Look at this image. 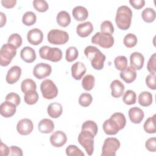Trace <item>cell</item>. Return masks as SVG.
<instances>
[{"instance_id":"obj_8","label":"cell","mask_w":156,"mask_h":156,"mask_svg":"<svg viewBox=\"0 0 156 156\" xmlns=\"http://www.w3.org/2000/svg\"><path fill=\"white\" fill-rule=\"evenodd\" d=\"M91 43L103 48H110L114 44V38L108 34L97 32L92 37Z\"/></svg>"},{"instance_id":"obj_7","label":"cell","mask_w":156,"mask_h":156,"mask_svg":"<svg viewBox=\"0 0 156 156\" xmlns=\"http://www.w3.org/2000/svg\"><path fill=\"white\" fill-rule=\"evenodd\" d=\"M120 147L119 141L115 137H108L104 140L101 156H115L116 151Z\"/></svg>"},{"instance_id":"obj_32","label":"cell","mask_w":156,"mask_h":156,"mask_svg":"<svg viewBox=\"0 0 156 156\" xmlns=\"http://www.w3.org/2000/svg\"><path fill=\"white\" fill-rule=\"evenodd\" d=\"M141 16L145 22L152 23L155 19V12L152 8H146L143 10L141 13Z\"/></svg>"},{"instance_id":"obj_31","label":"cell","mask_w":156,"mask_h":156,"mask_svg":"<svg viewBox=\"0 0 156 156\" xmlns=\"http://www.w3.org/2000/svg\"><path fill=\"white\" fill-rule=\"evenodd\" d=\"M38 98V94L36 90H30L25 93L24 99L27 104L33 105L37 103Z\"/></svg>"},{"instance_id":"obj_34","label":"cell","mask_w":156,"mask_h":156,"mask_svg":"<svg viewBox=\"0 0 156 156\" xmlns=\"http://www.w3.org/2000/svg\"><path fill=\"white\" fill-rule=\"evenodd\" d=\"M37 21L36 15L33 12H26L22 18L23 23L27 26H32Z\"/></svg>"},{"instance_id":"obj_10","label":"cell","mask_w":156,"mask_h":156,"mask_svg":"<svg viewBox=\"0 0 156 156\" xmlns=\"http://www.w3.org/2000/svg\"><path fill=\"white\" fill-rule=\"evenodd\" d=\"M52 71L50 65L41 62L37 64L33 69L34 76L38 79H42L49 76Z\"/></svg>"},{"instance_id":"obj_1","label":"cell","mask_w":156,"mask_h":156,"mask_svg":"<svg viewBox=\"0 0 156 156\" xmlns=\"http://www.w3.org/2000/svg\"><path fill=\"white\" fill-rule=\"evenodd\" d=\"M85 56L88 58L92 67L96 70H101L104 68L105 55L96 47L93 46H88L84 50Z\"/></svg>"},{"instance_id":"obj_35","label":"cell","mask_w":156,"mask_h":156,"mask_svg":"<svg viewBox=\"0 0 156 156\" xmlns=\"http://www.w3.org/2000/svg\"><path fill=\"white\" fill-rule=\"evenodd\" d=\"M136 93L131 90H127L122 97L123 102L127 105L134 104L136 102Z\"/></svg>"},{"instance_id":"obj_28","label":"cell","mask_w":156,"mask_h":156,"mask_svg":"<svg viewBox=\"0 0 156 156\" xmlns=\"http://www.w3.org/2000/svg\"><path fill=\"white\" fill-rule=\"evenodd\" d=\"M138 101L141 106H149L152 102V94L149 91H143L139 94Z\"/></svg>"},{"instance_id":"obj_24","label":"cell","mask_w":156,"mask_h":156,"mask_svg":"<svg viewBox=\"0 0 156 156\" xmlns=\"http://www.w3.org/2000/svg\"><path fill=\"white\" fill-rule=\"evenodd\" d=\"M38 129L41 133H49L54 130V124L52 120L48 118H44L39 122Z\"/></svg>"},{"instance_id":"obj_29","label":"cell","mask_w":156,"mask_h":156,"mask_svg":"<svg viewBox=\"0 0 156 156\" xmlns=\"http://www.w3.org/2000/svg\"><path fill=\"white\" fill-rule=\"evenodd\" d=\"M155 116L156 115L154 114L152 116L148 118L143 125L144 130L148 133H154L156 132Z\"/></svg>"},{"instance_id":"obj_45","label":"cell","mask_w":156,"mask_h":156,"mask_svg":"<svg viewBox=\"0 0 156 156\" xmlns=\"http://www.w3.org/2000/svg\"><path fill=\"white\" fill-rule=\"evenodd\" d=\"M101 30L102 33L112 35L114 32V27L111 21L106 20L101 24Z\"/></svg>"},{"instance_id":"obj_27","label":"cell","mask_w":156,"mask_h":156,"mask_svg":"<svg viewBox=\"0 0 156 156\" xmlns=\"http://www.w3.org/2000/svg\"><path fill=\"white\" fill-rule=\"evenodd\" d=\"M57 23L61 27H66L71 23V16L66 11H60L56 17Z\"/></svg>"},{"instance_id":"obj_17","label":"cell","mask_w":156,"mask_h":156,"mask_svg":"<svg viewBox=\"0 0 156 156\" xmlns=\"http://www.w3.org/2000/svg\"><path fill=\"white\" fill-rule=\"evenodd\" d=\"M86 71L87 68L85 65L80 62H77L71 66V75L76 80H80Z\"/></svg>"},{"instance_id":"obj_39","label":"cell","mask_w":156,"mask_h":156,"mask_svg":"<svg viewBox=\"0 0 156 156\" xmlns=\"http://www.w3.org/2000/svg\"><path fill=\"white\" fill-rule=\"evenodd\" d=\"M78 55V50L74 46H70L66 51V60L68 62H72L76 60Z\"/></svg>"},{"instance_id":"obj_47","label":"cell","mask_w":156,"mask_h":156,"mask_svg":"<svg viewBox=\"0 0 156 156\" xmlns=\"http://www.w3.org/2000/svg\"><path fill=\"white\" fill-rule=\"evenodd\" d=\"M5 101L11 102L13 103L16 106H18L20 104L21 99L18 94L12 92L7 94V96H5Z\"/></svg>"},{"instance_id":"obj_42","label":"cell","mask_w":156,"mask_h":156,"mask_svg":"<svg viewBox=\"0 0 156 156\" xmlns=\"http://www.w3.org/2000/svg\"><path fill=\"white\" fill-rule=\"evenodd\" d=\"M33 6L36 10L40 12H44L49 8L48 2L44 0H34Z\"/></svg>"},{"instance_id":"obj_22","label":"cell","mask_w":156,"mask_h":156,"mask_svg":"<svg viewBox=\"0 0 156 156\" xmlns=\"http://www.w3.org/2000/svg\"><path fill=\"white\" fill-rule=\"evenodd\" d=\"M119 76L127 83H130L135 80L136 77V73L135 69L130 66L121 71Z\"/></svg>"},{"instance_id":"obj_20","label":"cell","mask_w":156,"mask_h":156,"mask_svg":"<svg viewBox=\"0 0 156 156\" xmlns=\"http://www.w3.org/2000/svg\"><path fill=\"white\" fill-rule=\"evenodd\" d=\"M143 111L136 107H132L129 110V119L134 124H140L144 118Z\"/></svg>"},{"instance_id":"obj_43","label":"cell","mask_w":156,"mask_h":156,"mask_svg":"<svg viewBox=\"0 0 156 156\" xmlns=\"http://www.w3.org/2000/svg\"><path fill=\"white\" fill-rule=\"evenodd\" d=\"M8 43L14 46L16 49L18 48L22 44V38L18 34H13L9 37L7 40Z\"/></svg>"},{"instance_id":"obj_5","label":"cell","mask_w":156,"mask_h":156,"mask_svg":"<svg viewBox=\"0 0 156 156\" xmlns=\"http://www.w3.org/2000/svg\"><path fill=\"white\" fill-rule=\"evenodd\" d=\"M16 54V48L10 43H6L0 50V65L2 66H8Z\"/></svg>"},{"instance_id":"obj_49","label":"cell","mask_w":156,"mask_h":156,"mask_svg":"<svg viewBox=\"0 0 156 156\" xmlns=\"http://www.w3.org/2000/svg\"><path fill=\"white\" fill-rule=\"evenodd\" d=\"M146 148L150 152L156 151V138L152 137L149 138L145 143Z\"/></svg>"},{"instance_id":"obj_41","label":"cell","mask_w":156,"mask_h":156,"mask_svg":"<svg viewBox=\"0 0 156 156\" xmlns=\"http://www.w3.org/2000/svg\"><path fill=\"white\" fill-rule=\"evenodd\" d=\"M93 98L88 93H82L79 98V103L82 107H88L92 102Z\"/></svg>"},{"instance_id":"obj_40","label":"cell","mask_w":156,"mask_h":156,"mask_svg":"<svg viewBox=\"0 0 156 156\" xmlns=\"http://www.w3.org/2000/svg\"><path fill=\"white\" fill-rule=\"evenodd\" d=\"M110 118L114 119L117 122L120 128V130L124 128L126 124V119L123 113L120 112L115 113L110 116Z\"/></svg>"},{"instance_id":"obj_53","label":"cell","mask_w":156,"mask_h":156,"mask_svg":"<svg viewBox=\"0 0 156 156\" xmlns=\"http://www.w3.org/2000/svg\"><path fill=\"white\" fill-rule=\"evenodd\" d=\"M0 154L2 156H7L9 154V147L2 141H1V147H0Z\"/></svg>"},{"instance_id":"obj_25","label":"cell","mask_w":156,"mask_h":156,"mask_svg":"<svg viewBox=\"0 0 156 156\" xmlns=\"http://www.w3.org/2000/svg\"><path fill=\"white\" fill-rule=\"evenodd\" d=\"M72 14L74 19L78 21H84L88 16V12L87 9L80 5L75 7L72 11Z\"/></svg>"},{"instance_id":"obj_36","label":"cell","mask_w":156,"mask_h":156,"mask_svg":"<svg viewBox=\"0 0 156 156\" xmlns=\"http://www.w3.org/2000/svg\"><path fill=\"white\" fill-rule=\"evenodd\" d=\"M114 64L118 70L122 71L127 66V59L124 55L117 56L114 60Z\"/></svg>"},{"instance_id":"obj_44","label":"cell","mask_w":156,"mask_h":156,"mask_svg":"<svg viewBox=\"0 0 156 156\" xmlns=\"http://www.w3.org/2000/svg\"><path fill=\"white\" fill-rule=\"evenodd\" d=\"M66 154L69 156H84L83 152L78 147L73 144H70L66 148Z\"/></svg>"},{"instance_id":"obj_9","label":"cell","mask_w":156,"mask_h":156,"mask_svg":"<svg viewBox=\"0 0 156 156\" xmlns=\"http://www.w3.org/2000/svg\"><path fill=\"white\" fill-rule=\"evenodd\" d=\"M68 40V34L63 30L52 29L48 34V40L52 44H64Z\"/></svg>"},{"instance_id":"obj_16","label":"cell","mask_w":156,"mask_h":156,"mask_svg":"<svg viewBox=\"0 0 156 156\" xmlns=\"http://www.w3.org/2000/svg\"><path fill=\"white\" fill-rule=\"evenodd\" d=\"M21 75V69L18 66H13L11 67L6 75L5 80L9 84H13L16 83Z\"/></svg>"},{"instance_id":"obj_2","label":"cell","mask_w":156,"mask_h":156,"mask_svg":"<svg viewBox=\"0 0 156 156\" xmlns=\"http://www.w3.org/2000/svg\"><path fill=\"white\" fill-rule=\"evenodd\" d=\"M132 17V12L128 6L119 7L115 17V23L118 27L121 30L128 29L131 24Z\"/></svg>"},{"instance_id":"obj_11","label":"cell","mask_w":156,"mask_h":156,"mask_svg":"<svg viewBox=\"0 0 156 156\" xmlns=\"http://www.w3.org/2000/svg\"><path fill=\"white\" fill-rule=\"evenodd\" d=\"M34 129V124L32 121L28 119H22L18 121L16 125L17 132L22 135H27L30 134Z\"/></svg>"},{"instance_id":"obj_37","label":"cell","mask_w":156,"mask_h":156,"mask_svg":"<svg viewBox=\"0 0 156 156\" xmlns=\"http://www.w3.org/2000/svg\"><path fill=\"white\" fill-rule=\"evenodd\" d=\"M82 130H85L90 132L94 136L96 135L98 130V125L96 123L91 120H88L84 122L82 126Z\"/></svg>"},{"instance_id":"obj_54","label":"cell","mask_w":156,"mask_h":156,"mask_svg":"<svg viewBox=\"0 0 156 156\" xmlns=\"http://www.w3.org/2000/svg\"><path fill=\"white\" fill-rule=\"evenodd\" d=\"M0 15H1V25H0V27H2L5 25V24L6 23V16L2 12H0Z\"/></svg>"},{"instance_id":"obj_18","label":"cell","mask_w":156,"mask_h":156,"mask_svg":"<svg viewBox=\"0 0 156 156\" xmlns=\"http://www.w3.org/2000/svg\"><path fill=\"white\" fill-rule=\"evenodd\" d=\"M144 61V56L140 52H133L130 56V66L133 68L135 69L140 70L143 67Z\"/></svg>"},{"instance_id":"obj_12","label":"cell","mask_w":156,"mask_h":156,"mask_svg":"<svg viewBox=\"0 0 156 156\" xmlns=\"http://www.w3.org/2000/svg\"><path fill=\"white\" fill-rule=\"evenodd\" d=\"M27 39L30 44L36 46L43 41V34L40 29L34 28L27 32Z\"/></svg>"},{"instance_id":"obj_3","label":"cell","mask_w":156,"mask_h":156,"mask_svg":"<svg viewBox=\"0 0 156 156\" xmlns=\"http://www.w3.org/2000/svg\"><path fill=\"white\" fill-rule=\"evenodd\" d=\"M39 54L41 58L50 60L52 62H57L62 58V51L58 48H51L48 46H43L39 49Z\"/></svg>"},{"instance_id":"obj_6","label":"cell","mask_w":156,"mask_h":156,"mask_svg":"<svg viewBox=\"0 0 156 156\" xmlns=\"http://www.w3.org/2000/svg\"><path fill=\"white\" fill-rule=\"evenodd\" d=\"M40 90L43 97L46 99H52L58 94L57 87L51 79H45L41 83Z\"/></svg>"},{"instance_id":"obj_26","label":"cell","mask_w":156,"mask_h":156,"mask_svg":"<svg viewBox=\"0 0 156 156\" xmlns=\"http://www.w3.org/2000/svg\"><path fill=\"white\" fill-rule=\"evenodd\" d=\"M47 112L50 117L57 118L62 114L63 107L60 103L53 102L48 105Z\"/></svg>"},{"instance_id":"obj_50","label":"cell","mask_w":156,"mask_h":156,"mask_svg":"<svg viewBox=\"0 0 156 156\" xmlns=\"http://www.w3.org/2000/svg\"><path fill=\"white\" fill-rule=\"evenodd\" d=\"M23 155V151L21 148L16 146H12L9 147V155H18L22 156Z\"/></svg>"},{"instance_id":"obj_38","label":"cell","mask_w":156,"mask_h":156,"mask_svg":"<svg viewBox=\"0 0 156 156\" xmlns=\"http://www.w3.org/2000/svg\"><path fill=\"white\" fill-rule=\"evenodd\" d=\"M138 40L136 36L132 33L127 34L123 40L124 44L128 48H131L134 47L137 43Z\"/></svg>"},{"instance_id":"obj_33","label":"cell","mask_w":156,"mask_h":156,"mask_svg":"<svg viewBox=\"0 0 156 156\" xmlns=\"http://www.w3.org/2000/svg\"><path fill=\"white\" fill-rule=\"evenodd\" d=\"M21 91L25 94L30 90H36L37 85L35 82L31 79H26L23 80L21 84Z\"/></svg>"},{"instance_id":"obj_51","label":"cell","mask_w":156,"mask_h":156,"mask_svg":"<svg viewBox=\"0 0 156 156\" xmlns=\"http://www.w3.org/2000/svg\"><path fill=\"white\" fill-rule=\"evenodd\" d=\"M129 3L135 9H140L144 7L145 1L144 0H130Z\"/></svg>"},{"instance_id":"obj_13","label":"cell","mask_w":156,"mask_h":156,"mask_svg":"<svg viewBox=\"0 0 156 156\" xmlns=\"http://www.w3.org/2000/svg\"><path fill=\"white\" fill-rule=\"evenodd\" d=\"M49 140L51 144L53 146L60 147L63 146L66 143L67 136L63 132L57 130L51 135Z\"/></svg>"},{"instance_id":"obj_21","label":"cell","mask_w":156,"mask_h":156,"mask_svg":"<svg viewBox=\"0 0 156 156\" xmlns=\"http://www.w3.org/2000/svg\"><path fill=\"white\" fill-rule=\"evenodd\" d=\"M21 58L26 63H32L36 59V53L34 49L29 46L24 47L20 52Z\"/></svg>"},{"instance_id":"obj_19","label":"cell","mask_w":156,"mask_h":156,"mask_svg":"<svg viewBox=\"0 0 156 156\" xmlns=\"http://www.w3.org/2000/svg\"><path fill=\"white\" fill-rule=\"evenodd\" d=\"M93 31V26L90 21L80 23L76 27V32L80 37H87Z\"/></svg>"},{"instance_id":"obj_52","label":"cell","mask_w":156,"mask_h":156,"mask_svg":"<svg viewBox=\"0 0 156 156\" xmlns=\"http://www.w3.org/2000/svg\"><path fill=\"white\" fill-rule=\"evenodd\" d=\"M16 3V0H2L1 4L3 7L7 9L13 8Z\"/></svg>"},{"instance_id":"obj_23","label":"cell","mask_w":156,"mask_h":156,"mask_svg":"<svg viewBox=\"0 0 156 156\" xmlns=\"http://www.w3.org/2000/svg\"><path fill=\"white\" fill-rule=\"evenodd\" d=\"M111 94L113 98H118L122 96L125 87L124 84L119 80H114L110 84Z\"/></svg>"},{"instance_id":"obj_4","label":"cell","mask_w":156,"mask_h":156,"mask_svg":"<svg viewBox=\"0 0 156 156\" xmlns=\"http://www.w3.org/2000/svg\"><path fill=\"white\" fill-rule=\"evenodd\" d=\"M94 135L89 131L82 130L78 136V141L84 147L88 155H91L94 151Z\"/></svg>"},{"instance_id":"obj_46","label":"cell","mask_w":156,"mask_h":156,"mask_svg":"<svg viewBox=\"0 0 156 156\" xmlns=\"http://www.w3.org/2000/svg\"><path fill=\"white\" fill-rule=\"evenodd\" d=\"M147 69L151 74H155L156 73V53H154L149 58Z\"/></svg>"},{"instance_id":"obj_15","label":"cell","mask_w":156,"mask_h":156,"mask_svg":"<svg viewBox=\"0 0 156 156\" xmlns=\"http://www.w3.org/2000/svg\"><path fill=\"white\" fill-rule=\"evenodd\" d=\"M102 127L104 132L108 135H116L120 130L117 122L110 118L104 122Z\"/></svg>"},{"instance_id":"obj_14","label":"cell","mask_w":156,"mask_h":156,"mask_svg":"<svg viewBox=\"0 0 156 156\" xmlns=\"http://www.w3.org/2000/svg\"><path fill=\"white\" fill-rule=\"evenodd\" d=\"M16 107L13 103L5 101L1 104L0 113L3 117L10 118L15 114Z\"/></svg>"},{"instance_id":"obj_48","label":"cell","mask_w":156,"mask_h":156,"mask_svg":"<svg viewBox=\"0 0 156 156\" xmlns=\"http://www.w3.org/2000/svg\"><path fill=\"white\" fill-rule=\"evenodd\" d=\"M146 83L147 86L152 89H156V75L155 74H150L147 76L146 78Z\"/></svg>"},{"instance_id":"obj_30","label":"cell","mask_w":156,"mask_h":156,"mask_svg":"<svg viewBox=\"0 0 156 156\" xmlns=\"http://www.w3.org/2000/svg\"><path fill=\"white\" fill-rule=\"evenodd\" d=\"M95 84V78L91 74H87L83 77L82 80V86L87 91L91 90Z\"/></svg>"}]
</instances>
